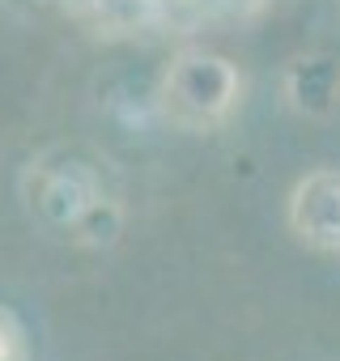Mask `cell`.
<instances>
[{"label": "cell", "mask_w": 340, "mask_h": 361, "mask_svg": "<svg viewBox=\"0 0 340 361\" xmlns=\"http://www.w3.org/2000/svg\"><path fill=\"white\" fill-rule=\"evenodd\" d=\"M243 98V73L234 60L209 51V47H183L166 60L157 77V106L162 115L188 128V132H213L221 128Z\"/></svg>", "instance_id": "6da1fadb"}, {"label": "cell", "mask_w": 340, "mask_h": 361, "mask_svg": "<svg viewBox=\"0 0 340 361\" xmlns=\"http://www.w3.org/2000/svg\"><path fill=\"white\" fill-rule=\"evenodd\" d=\"M285 221L293 238L306 243L310 251L340 255V170L323 166V170L302 174L289 192Z\"/></svg>", "instance_id": "7a4b0ae2"}, {"label": "cell", "mask_w": 340, "mask_h": 361, "mask_svg": "<svg viewBox=\"0 0 340 361\" xmlns=\"http://www.w3.org/2000/svg\"><path fill=\"white\" fill-rule=\"evenodd\" d=\"M30 178H39L30 204H35L51 226H60V230H73V226L81 221V213L102 196V183H98L90 170H81V166H56V170L35 166Z\"/></svg>", "instance_id": "3957f363"}, {"label": "cell", "mask_w": 340, "mask_h": 361, "mask_svg": "<svg viewBox=\"0 0 340 361\" xmlns=\"http://www.w3.org/2000/svg\"><path fill=\"white\" fill-rule=\"evenodd\" d=\"M285 102L306 115L323 119L340 106V60L336 56H298L285 68Z\"/></svg>", "instance_id": "277c9868"}, {"label": "cell", "mask_w": 340, "mask_h": 361, "mask_svg": "<svg viewBox=\"0 0 340 361\" xmlns=\"http://www.w3.org/2000/svg\"><path fill=\"white\" fill-rule=\"evenodd\" d=\"M157 18V0H85V22L102 35H132Z\"/></svg>", "instance_id": "5b68a950"}, {"label": "cell", "mask_w": 340, "mask_h": 361, "mask_svg": "<svg viewBox=\"0 0 340 361\" xmlns=\"http://www.w3.org/2000/svg\"><path fill=\"white\" fill-rule=\"evenodd\" d=\"M119 230H123V209H119V200H115L111 192H102V196L81 213V221L68 230V238L81 243V247H111V243L119 238Z\"/></svg>", "instance_id": "8992f818"}, {"label": "cell", "mask_w": 340, "mask_h": 361, "mask_svg": "<svg viewBox=\"0 0 340 361\" xmlns=\"http://www.w3.org/2000/svg\"><path fill=\"white\" fill-rule=\"evenodd\" d=\"M0 361H30V336L13 310L0 306Z\"/></svg>", "instance_id": "52a82bcc"}]
</instances>
